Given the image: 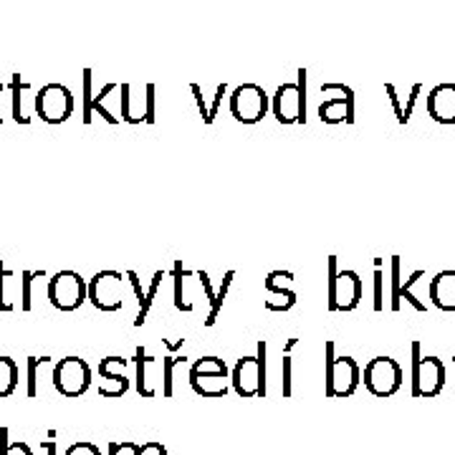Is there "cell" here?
<instances>
[{"mask_svg":"<svg viewBox=\"0 0 455 455\" xmlns=\"http://www.w3.org/2000/svg\"><path fill=\"white\" fill-rule=\"evenodd\" d=\"M403 367L395 362L392 357H374L367 362L362 379H364V387L377 395V397H392L395 392L403 387Z\"/></svg>","mask_w":455,"mask_h":455,"instance_id":"9c48e42d","label":"cell"},{"mask_svg":"<svg viewBox=\"0 0 455 455\" xmlns=\"http://www.w3.org/2000/svg\"><path fill=\"white\" fill-rule=\"evenodd\" d=\"M390 276H392V291H390V309L400 311V283H403V259L400 256H392L390 260Z\"/></svg>","mask_w":455,"mask_h":455,"instance_id":"f1b7e54d","label":"cell"},{"mask_svg":"<svg viewBox=\"0 0 455 455\" xmlns=\"http://www.w3.org/2000/svg\"><path fill=\"white\" fill-rule=\"evenodd\" d=\"M99 453H101V451H99L97 445H92V443H74L64 455H99Z\"/></svg>","mask_w":455,"mask_h":455,"instance_id":"60d3db41","label":"cell"},{"mask_svg":"<svg viewBox=\"0 0 455 455\" xmlns=\"http://www.w3.org/2000/svg\"><path fill=\"white\" fill-rule=\"evenodd\" d=\"M293 278L296 276H293L291 271H271L263 281H266V283H276V286H289Z\"/></svg>","mask_w":455,"mask_h":455,"instance_id":"ab89813d","label":"cell"},{"mask_svg":"<svg viewBox=\"0 0 455 455\" xmlns=\"http://www.w3.org/2000/svg\"><path fill=\"white\" fill-rule=\"evenodd\" d=\"M188 362V357L182 355V357H172V355H167V357H163V395L164 397H172V392H175V387H172V372H175V367L178 364H185Z\"/></svg>","mask_w":455,"mask_h":455,"instance_id":"f546056e","label":"cell"},{"mask_svg":"<svg viewBox=\"0 0 455 455\" xmlns=\"http://www.w3.org/2000/svg\"><path fill=\"white\" fill-rule=\"evenodd\" d=\"M322 94H339L322 101L319 119L324 124H355V92L347 84H322Z\"/></svg>","mask_w":455,"mask_h":455,"instance_id":"7c38bea8","label":"cell"},{"mask_svg":"<svg viewBox=\"0 0 455 455\" xmlns=\"http://www.w3.org/2000/svg\"><path fill=\"white\" fill-rule=\"evenodd\" d=\"M49 362V357H28L26 362V395L36 397L38 395V367Z\"/></svg>","mask_w":455,"mask_h":455,"instance_id":"1f68e13d","label":"cell"},{"mask_svg":"<svg viewBox=\"0 0 455 455\" xmlns=\"http://www.w3.org/2000/svg\"><path fill=\"white\" fill-rule=\"evenodd\" d=\"M362 382V370L349 355H337V344L324 341V392L326 397H349Z\"/></svg>","mask_w":455,"mask_h":455,"instance_id":"6da1fadb","label":"cell"},{"mask_svg":"<svg viewBox=\"0 0 455 455\" xmlns=\"http://www.w3.org/2000/svg\"><path fill=\"white\" fill-rule=\"evenodd\" d=\"M16 276L13 271H8L5 268V263L0 259V311H13L16 309V304H13V299H11V293H8V281Z\"/></svg>","mask_w":455,"mask_h":455,"instance_id":"d6a6232c","label":"cell"},{"mask_svg":"<svg viewBox=\"0 0 455 455\" xmlns=\"http://www.w3.org/2000/svg\"><path fill=\"white\" fill-rule=\"evenodd\" d=\"M137 455H167L160 443H147V445H140V453Z\"/></svg>","mask_w":455,"mask_h":455,"instance_id":"7bdbcfd3","label":"cell"},{"mask_svg":"<svg viewBox=\"0 0 455 455\" xmlns=\"http://www.w3.org/2000/svg\"><path fill=\"white\" fill-rule=\"evenodd\" d=\"M423 276H425V271L423 268H418V271H412V274L400 283V304H403V299H405L407 304H410L415 311H425L423 299H418V296L412 293V283H415V281H420Z\"/></svg>","mask_w":455,"mask_h":455,"instance_id":"4316f807","label":"cell"},{"mask_svg":"<svg viewBox=\"0 0 455 455\" xmlns=\"http://www.w3.org/2000/svg\"><path fill=\"white\" fill-rule=\"evenodd\" d=\"M329 293H326V304L329 311H355L362 304L364 296V283L359 278L357 271L352 268H339L337 256H329Z\"/></svg>","mask_w":455,"mask_h":455,"instance_id":"7a4b0ae2","label":"cell"},{"mask_svg":"<svg viewBox=\"0 0 455 455\" xmlns=\"http://www.w3.org/2000/svg\"><path fill=\"white\" fill-rule=\"evenodd\" d=\"M44 451H46V455H56V443H44Z\"/></svg>","mask_w":455,"mask_h":455,"instance_id":"f6af8a7d","label":"cell"},{"mask_svg":"<svg viewBox=\"0 0 455 455\" xmlns=\"http://www.w3.org/2000/svg\"><path fill=\"white\" fill-rule=\"evenodd\" d=\"M172 281H175V309L196 311V299L190 291V268H185L182 260H175L172 266Z\"/></svg>","mask_w":455,"mask_h":455,"instance_id":"e0dca14e","label":"cell"},{"mask_svg":"<svg viewBox=\"0 0 455 455\" xmlns=\"http://www.w3.org/2000/svg\"><path fill=\"white\" fill-rule=\"evenodd\" d=\"M271 109V99L259 84H241L230 94V112L241 124H259Z\"/></svg>","mask_w":455,"mask_h":455,"instance_id":"52a82bcc","label":"cell"},{"mask_svg":"<svg viewBox=\"0 0 455 455\" xmlns=\"http://www.w3.org/2000/svg\"><path fill=\"white\" fill-rule=\"evenodd\" d=\"M427 114L438 124H455V84H438L427 92Z\"/></svg>","mask_w":455,"mask_h":455,"instance_id":"5bb4252c","label":"cell"},{"mask_svg":"<svg viewBox=\"0 0 455 455\" xmlns=\"http://www.w3.org/2000/svg\"><path fill=\"white\" fill-rule=\"evenodd\" d=\"M233 278H235V271H228L226 276H223V283L218 286V291L212 296L208 316H205V322H203L205 326H215V322H218V316H220V311H223V301H226L228 291H230V286H233Z\"/></svg>","mask_w":455,"mask_h":455,"instance_id":"603a6c76","label":"cell"},{"mask_svg":"<svg viewBox=\"0 0 455 455\" xmlns=\"http://www.w3.org/2000/svg\"><path fill=\"white\" fill-rule=\"evenodd\" d=\"M127 370V359L124 357H104L99 362V377H116V374H124Z\"/></svg>","mask_w":455,"mask_h":455,"instance_id":"e575fe53","label":"cell"},{"mask_svg":"<svg viewBox=\"0 0 455 455\" xmlns=\"http://www.w3.org/2000/svg\"><path fill=\"white\" fill-rule=\"evenodd\" d=\"M157 119V86L147 84L145 86V124H155Z\"/></svg>","mask_w":455,"mask_h":455,"instance_id":"d590c367","label":"cell"},{"mask_svg":"<svg viewBox=\"0 0 455 455\" xmlns=\"http://www.w3.org/2000/svg\"><path fill=\"white\" fill-rule=\"evenodd\" d=\"M89 299V283L76 271H59L49 278V301L53 309L76 311Z\"/></svg>","mask_w":455,"mask_h":455,"instance_id":"ba28073f","label":"cell"},{"mask_svg":"<svg viewBox=\"0 0 455 455\" xmlns=\"http://www.w3.org/2000/svg\"><path fill=\"white\" fill-rule=\"evenodd\" d=\"M8 94H11V116L18 124H31L33 112H36V94L28 82L20 79V74L11 76L8 84Z\"/></svg>","mask_w":455,"mask_h":455,"instance_id":"4fadbf2b","label":"cell"},{"mask_svg":"<svg viewBox=\"0 0 455 455\" xmlns=\"http://www.w3.org/2000/svg\"><path fill=\"white\" fill-rule=\"evenodd\" d=\"M420 94H423V84H412V89H410V94H407L405 107H403V127H405L407 122H410L412 109H415V104H418Z\"/></svg>","mask_w":455,"mask_h":455,"instance_id":"74e56055","label":"cell"},{"mask_svg":"<svg viewBox=\"0 0 455 455\" xmlns=\"http://www.w3.org/2000/svg\"><path fill=\"white\" fill-rule=\"evenodd\" d=\"M190 385L197 395L203 397H226L230 392V377H223V374H190Z\"/></svg>","mask_w":455,"mask_h":455,"instance_id":"ffe728a7","label":"cell"},{"mask_svg":"<svg viewBox=\"0 0 455 455\" xmlns=\"http://www.w3.org/2000/svg\"><path fill=\"white\" fill-rule=\"evenodd\" d=\"M99 395L101 397H122L124 392L130 390V379L127 374H116V377H101L99 379Z\"/></svg>","mask_w":455,"mask_h":455,"instance_id":"d4e9b609","label":"cell"},{"mask_svg":"<svg viewBox=\"0 0 455 455\" xmlns=\"http://www.w3.org/2000/svg\"><path fill=\"white\" fill-rule=\"evenodd\" d=\"M266 339L259 341L256 355L241 357L235 367L230 370V390H235L241 397H266Z\"/></svg>","mask_w":455,"mask_h":455,"instance_id":"3957f363","label":"cell"},{"mask_svg":"<svg viewBox=\"0 0 455 455\" xmlns=\"http://www.w3.org/2000/svg\"><path fill=\"white\" fill-rule=\"evenodd\" d=\"M412 395L435 397L445 387V362L435 355H423V344L412 341Z\"/></svg>","mask_w":455,"mask_h":455,"instance_id":"277c9868","label":"cell"},{"mask_svg":"<svg viewBox=\"0 0 455 455\" xmlns=\"http://www.w3.org/2000/svg\"><path fill=\"white\" fill-rule=\"evenodd\" d=\"M190 92H193V97H196L197 112L203 116V124H208V127L215 124L218 112H220V104H223V97L228 94V84H218V86H215V94H212L211 99H205L200 84H190Z\"/></svg>","mask_w":455,"mask_h":455,"instance_id":"2e32d148","label":"cell"},{"mask_svg":"<svg viewBox=\"0 0 455 455\" xmlns=\"http://www.w3.org/2000/svg\"><path fill=\"white\" fill-rule=\"evenodd\" d=\"M299 344V339H289L283 347V395L289 397L291 395V349Z\"/></svg>","mask_w":455,"mask_h":455,"instance_id":"8d00e7d4","label":"cell"},{"mask_svg":"<svg viewBox=\"0 0 455 455\" xmlns=\"http://www.w3.org/2000/svg\"><path fill=\"white\" fill-rule=\"evenodd\" d=\"M263 289H266V296H263V307L274 314H286L296 307V291L291 286H276V283H266L263 281Z\"/></svg>","mask_w":455,"mask_h":455,"instance_id":"ac0fdd59","label":"cell"},{"mask_svg":"<svg viewBox=\"0 0 455 455\" xmlns=\"http://www.w3.org/2000/svg\"><path fill=\"white\" fill-rule=\"evenodd\" d=\"M46 276L44 271H20V309H33V286Z\"/></svg>","mask_w":455,"mask_h":455,"instance_id":"cb8c5ba5","label":"cell"},{"mask_svg":"<svg viewBox=\"0 0 455 455\" xmlns=\"http://www.w3.org/2000/svg\"><path fill=\"white\" fill-rule=\"evenodd\" d=\"M18 379H20V370L11 357H0V400L11 397L18 390Z\"/></svg>","mask_w":455,"mask_h":455,"instance_id":"44dd1931","label":"cell"},{"mask_svg":"<svg viewBox=\"0 0 455 455\" xmlns=\"http://www.w3.org/2000/svg\"><path fill=\"white\" fill-rule=\"evenodd\" d=\"M36 114L46 124H64L74 114V94L64 84H46L36 92Z\"/></svg>","mask_w":455,"mask_h":455,"instance_id":"30bf717a","label":"cell"},{"mask_svg":"<svg viewBox=\"0 0 455 455\" xmlns=\"http://www.w3.org/2000/svg\"><path fill=\"white\" fill-rule=\"evenodd\" d=\"M163 278L164 271H155V274H152L149 289H147L145 299H142V304H140V311H137V319H134V326H137V329L147 322V316H149V311H152V304H155V299H157V293H160V286H163Z\"/></svg>","mask_w":455,"mask_h":455,"instance_id":"7402d4cb","label":"cell"},{"mask_svg":"<svg viewBox=\"0 0 455 455\" xmlns=\"http://www.w3.org/2000/svg\"><path fill=\"white\" fill-rule=\"evenodd\" d=\"M385 94L390 97L392 109H395V116H397V124H403V99L397 97V89H395V84H385Z\"/></svg>","mask_w":455,"mask_h":455,"instance_id":"f35d334b","label":"cell"},{"mask_svg":"<svg viewBox=\"0 0 455 455\" xmlns=\"http://www.w3.org/2000/svg\"><path fill=\"white\" fill-rule=\"evenodd\" d=\"M155 362H157V357H149L145 347H137V349H134L137 392H140L142 397H155V395H157V390H155V379H152V374H149V370L155 367Z\"/></svg>","mask_w":455,"mask_h":455,"instance_id":"d6986e66","label":"cell"},{"mask_svg":"<svg viewBox=\"0 0 455 455\" xmlns=\"http://www.w3.org/2000/svg\"><path fill=\"white\" fill-rule=\"evenodd\" d=\"M374 301L372 309H385V268H382V259H374Z\"/></svg>","mask_w":455,"mask_h":455,"instance_id":"4dcf8cb0","label":"cell"},{"mask_svg":"<svg viewBox=\"0 0 455 455\" xmlns=\"http://www.w3.org/2000/svg\"><path fill=\"white\" fill-rule=\"evenodd\" d=\"M53 387L64 397H82L92 387V367L82 357H64L53 367Z\"/></svg>","mask_w":455,"mask_h":455,"instance_id":"8fae6325","label":"cell"},{"mask_svg":"<svg viewBox=\"0 0 455 455\" xmlns=\"http://www.w3.org/2000/svg\"><path fill=\"white\" fill-rule=\"evenodd\" d=\"M99 455H101V453H99Z\"/></svg>","mask_w":455,"mask_h":455,"instance_id":"bcb514c9","label":"cell"},{"mask_svg":"<svg viewBox=\"0 0 455 455\" xmlns=\"http://www.w3.org/2000/svg\"><path fill=\"white\" fill-rule=\"evenodd\" d=\"M5 94H8V86L0 84V124H3V119H5V116H3V99H5Z\"/></svg>","mask_w":455,"mask_h":455,"instance_id":"ee69618b","label":"cell"},{"mask_svg":"<svg viewBox=\"0 0 455 455\" xmlns=\"http://www.w3.org/2000/svg\"><path fill=\"white\" fill-rule=\"evenodd\" d=\"M0 455H33L31 448L20 440H8V427H0Z\"/></svg>","mask_w":455,"mask_h":455,"instance_id":"836d02e7","label":"cell"},{"mask_svg":"<svg viewBox=\"0 0 455 455\" xmlns=\"http://www.w3.org/2000/svg\"><path fill=\"white\" fill-rule=\"evenodd\" d=\"M92 84H94V74L89 68L82 71V122L84 124H92L94 122V114H92V101H94V92H92Z\"/></svg>","mask_w":455,"mask_h":455,"instance_id":"83f0119b","label":"cell"},{"mask_svg":"<svg viewBox=\"0 0 455 455\" xmlns=\"http://www.w3.org/2000/svg\"><path fill=\"white\" fill-rule=\"evenodd\" d=\"M127 276L122 271H99L89 281V301L99 311H119L127 301Z\"/></svg>","mask_w":455,"mask_h":455,"instance_id":"8992f818","label":"cell"},{"mask_svg":"<svg viewBox=\"0 0 455 455\" xmlns=\"http://www.w3.org/2000/svg\"><path fill=\"white\" fill-rule=\"evenodd\" d=\"M140 453V445L134 443H112L109 445V455H137Z\"/></svg>","mask_w":455,"mask_h":455,"instance_id":"b9f144b4","label":"cell"},{"mask_svg":"<svg viewBox=\"0 0 455 455\" xmlns=\"http://www.w3.org/2000/svg\"><path fill=\"white\" fill-rule=\"evenodd\" d=\"M299 79L281 84L271 99V112L281 124H307V68H299Z\"/></svg>","mask_w":455,"mask_h":455,"instance_id":"5b68a950","label":"cell"},{"mask_svg":"<svg viewBox=\"0 0 455 455\" xmlns=\"http://www.w3.org/2000/svg\"><path fill=\"white\" fill-rule=\"evenodd\" d=\"M190 374H223V377H230V370H228L226 359L220 357H203V359H196L193 362V367H190Z\"/></svg>","mask_w":455,"mask_h":455,"instance_id":"484cf974","label":"cell"},{"mask_svg":"<svg viewBox=\"0 0 455 455\" xmlns=\"http://www.w3.org/2000/svg\"><path fill=\"white\" fill-rule=\"evenodd\" d=\"M430 301L440 311H455V271L445 268L430 281Z\"/></svg>","mask_w":455,"mask_h":455,"instance_id":"9a60e30c","label":"cell"}]
</instances>
